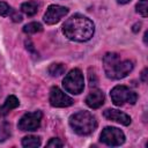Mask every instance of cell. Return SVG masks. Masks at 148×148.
<instances>
[{
  "instance_id": "22",
  "label": "cell",
  "mask_w": 148,
  "mask_h": 148,
  "mask_svg": "<svg viewBox=\"0 0 148 148\" xmlns=\"http://www.w3.org/2000/svg\"><path fill=\"white\" fill-rule=\"evenodd\" d=\"M146 76H147V69L145 68V69H143V72L141 73V80H142L143 82H146V81H147V79H146Z\"/></svg>"
},
{
  "instance_id": "3",
  "label": "cell",
  "mask_w": 148,
  "mask_h": 148,
  "mask_svg": "<svg viewBox=\"0 0 148 148\" xmlns=\"http://www.w3.org/2000/svg\"><path fill=\"white\" fill-rule=\"evenodd\" d=\"M69 125L79 135H88L97 127L96 118L88 111H80L71 116Z\"/></svg>"
},
{
  "instance_id": "16",
  "label": "cell",
  "mask_w": 148,
  "mask_h": 148,
  "mask_svg": "<svg viewBox=\"0 0 148 148\" xmlns=\"http://www.w3.org/2000/svg\"><path fill=\"white\" fill-rule=\"evenodd\" d=\"M43 30V27L40 23L38 22H31V23H28L27 25H24L23 28V31L25 34H36V32H39Z\"/></svg>"
},
{
  "instance_id": "24",
  "label": "cell",
  "mask_w": 148,
  "mask_h": 148,
  "mask_svg": "<svg viewBox=\"0 0 148 148\" xmlns=\"http://www.w3.org/2000/svg\"><path fill=\"white\" fill-rule=\"evenodd\" d=\"M131 0H118V2L119 3H127V2H130Z\"/></svg>"
},
{
  "instance_id": "4",
  "label": "cell",
  "mask_w": 148,
  "mask_h": 148,
  "mask_svg": "<svg viewBox=\"0 0 148 148\" xmlns=\"http://www.w3.org/2000/svg\"><path fill=\"white\" fill-rule=\"evenodd\" d=\"M62 86H64L65 90L71 94L77 95V94L82 92V90L84 88V80H83L82 72L77 68L72 69L65 76V79L62 81Z\"/></svg>"
},
{
  "instance_id": "19",
  "label": "cell",
  "mask_w": 148,
  "mask_h": 148,
  "mask_svg": "<svg viewBox=\"0 0 148 148\" xmlns=\"http://www.w3.org/2000/svg\"><path fill=\"white\" fill-rule=\"evenodd\" d=\"M13 9L3 1H0V16H10Z\"/></svg>"
},
{
  "instance_id": "10",
  "label": "cell",
  "mask_w": 148,
  "mask_h": 148,
  "mask_svg": "<svg viewBox=\"0 0 148 148\" xmlns=\"http://www.w3.org/2000/svg\"><path fill=\"white\" fill-rule=\"evenodd\" d=\"M104 117L109 120H112V121H116V123H119L121 125H130L131 124V117L119 110H114V109H108L104 111Z\"/></svg>"
},
{
  "instance_id": "13",
  "label": "cell",
  "mask_w": 148,
  "mask_h": 148,
  "mask_svg": "<svg viewBox=\"0 0 148 148\" xmlns=\"http://www.w3.org/2000/svg\"><path fill=\"white\" fill-rule=\"evenodd\" d=\"M38 7H39V5H38L37 1H27V2H23L21 5V10L25 15L32 16V15H35L37 13Z\"/></svg>"
},
{
  "instance_id": "12",
  "label": "cell",
  "mask_w": 148,
  "mask_h": 148,
  "mask_svg": "<svg viewBox=\"0 0 148 148\" xmlns=\"http://www.w3.org/2000/svg\"><path fill=\"white\" fill-rule=\"evenodd\" d=\"M18 99L14 96V95H10V96H8L7 98H6V101H5V103L0 106V116H6V114H8L13 109H15V108H17L18 106Z\"/></svg>"
},
{
  "instance_id": "5",
  "label": "cell",
  "mask_w": 148,
  "mask_h": 148,
  "mask_svg": "<svg viewBox=\"0 0 148 148\" xmlns=\"http://www.w3.org/2000/svg\"><path fill=\"white\" fill-rule=\"evenodd\" d=\"M110 95H111V99H112L113 104H116L118 106H120L125 103L134 104L138 99V95L125 86H116L111 90Z\"/></svg>"
},
{
  "instance_id": "9",
  "label": "cell",
  "mask_w": 148,
  "mask_h": 148,
  "mask_svg": "<svg viewBox=\"0 0 148 148\" xmlns=\"http://www.w3.org/2000/svg\"><path fill=\"white\" fill-rule=\"evenodd\" d=\"M68 13V8L59 5H51L46 9L44 14V21L47 24H56L58 23L66 14Z\"/></svg>"
},
{
  "instance_id": "7",
  "label": "cell",
  "mask_w": 148,
  "mask_h": 148,
  "mask_svg": "<svg viewBox=\"0 0 148 148\" xmlns=\"http://www.w3.org/2000/svg\"><path fill=\"white\" fill-rule=\"evenodd\" d=\"M42 116L43 114L40 111L28 112L22 116V118L18 120L17 126L21 131H36L40 126Z\"/></svg>"
},
{
  "instance_id": "15",
  "label": "cell",
  "mask_w": 148,
  "mask_h": 148,
  "mask_svg": "<svg viewBox=\"0 0 148 148\" xmlns=\"http://www.w3.org/2000/svg\"><path fill=\"white\" fill-rule=\"evenodd\" d=\"M65 71H66V66L64 64H52L47 68L49 74L52 76H60L61 74L65 73Z\"/></svg>"
},
{
  "instance_id": "21",
  "label": "cell",
  "mask_w": 148,
  "mask_h": 148,
  "mask_svg": "<svg viewBox=\"0 0 148 148\" xmlns=\"http://www.w3.org/2000/svg\"><path fill=\"white\" fill-rule=\"evenodd\" d=\"M10 17H12V20H13L14 22H21V21H22L21 14H18V13L15 12L14 9H13V12H12V14H10Z\"/></svg>"
},
{
  "instance_id": "18",
  "label": "cell",
  "mask_w": 148,
  "mask_h": 148,
  "mask_svg": "<svg viewBox=\"0 0 148 148\" xmlns=\"http://www.w3.org/2000/svg\"><path fill=\"white\" fill-rule=\"evenodd\" d=\"M148 0H140L136 5V12L139 14H141L143 17H147L148 15V5H147Z\"/></svg>"
},
{
  "instance_id": "23",
  "label": "cell",
  "mask_w": 148,
  "mask_h": 148,
  "mask_svg": "<svg viewBox=\"0 0 148 148\" xmlns=\"http://www.w3.org/2000/svg\"><path fill=\"white\" fill-rule=\"evenodd\" d=\"M140 27H141V24H140V23H136V24H134V25H133V31H134V32L139 31V30H140Z\"/></svg>"
},
{
  "instance_id": "20",
  "label": "cell",
  "mask_w": 148,
  "mask_h": 148,
  "mask_svg": "<svg viewBox=\"0 0 148 148\" xmlns=\"http://www.w3.org/2000/svg\"><path fill=\"white\" fill-rule=\"evenodd\" d=\"M47 147H62V142L60 141V139H58V138H53V139H51L49 142H47V145H46Z\"/></svg>"
},
{
  "instance_id": "11",
  "label": "cell",
  "mask_w": 148,
  "mask_h": 148,
  "mask_svg": "<svg viewBox=\"0 0 148 148\" xmlns=\"http://www.w3.org/2000/svg\"><path fill=\"white\" fill-rule=\"evenodd\" d=\"M104 94L99 89H94L89 92V95L86 97V104L91 109H98L104 103Z\"/></svg>"
},
{
  "instance_id": "1",
  "label": "cell",
  "mask_w": 148,
  "mask_h": 148,
  "mask_svg": "<svg viewBox=\"0 0 148 148\" xmlns=\"http://www.w3.org/2000/svg\"><path fill=\"white\" fill-rule=\"evenodd\" d=\"M95 31V27L91 20L88 17L75 14L72 17L67 18V21L62 25L64 35L75 42H87L89 40Z\"/></svg>"
},
{
  "instance_id": "17",
  "label": "cell",
  "mask_w": 148,
  "mask_h": 148,
  "mask_svg": "<svg viewBox=\"0 0 148 148\" xmlns=\"http://www.w3.org/2000/svg\"><path fill=\"white\" fill-rule=\"evenodd\" d=\"M10 136V125L6 121L0 124V142L7 140Z\"/></svg>"
},
{
  "instance_id": "2",
  "label": "cell",
  "mask_w": 148,
  "mask_h": 148,
  "mask_svg": "<svg viewBox=\"0 0 148 148\" xmlns=\"http://www.w3.org/2000/svg\"><path fill=\"white\" fill-rule=\"evenodd\" d=\"M103 64L106 76L112 80L123 79L133 69V62L131 60H121L120 56L113 52H109L104 56Z\"/></svg>"
},
{
  "instance_id": "6",
  "label": "cell",
  "mask_w": 148,
  "mask_h": 148,
  "mask_svg": "<svg viewBox=\"0 0 148 148\" xmlns=\"http://www.w3.org/2000/svg\"><path fill=\"white\" fill-rule=\"evenodd\" d=\"M101 141L108 146H120L125 141L124 133L117 127H105L101 133Z\"/></svg>"
},
{
  "instance_id": "14",
  "label": "cell",
  "mask_w": 148,
  "mask_h": 148,
  "mask_svg": "<svg viewBox=\"0 0 148 148\" xmlns=\"http://www.w3.org/2000/svg\"><path fill=\"white\" fill-rule=\"evenodd\" d=\"M22 146L28 148H36L40 146V139L35 135H28L22 139Z\"/></svg>"
},
{
  "instance_id": "8",
  "label": "cell",
  "mask_w": 148,
  "mask_h": 148,
  "mask_svg": "<svg viewBox=\"0 0 148 148\" xmlns=\"http://www.w3.org/2000/svg\"><path fill=\"white\" fill-rule=\"evenodd\" d=\"M73 99L66 95L62 90H60L58 87H52L50 90V103L52 106L56 108H66L73 104Z\"/></svg>"
}]
</instances>
